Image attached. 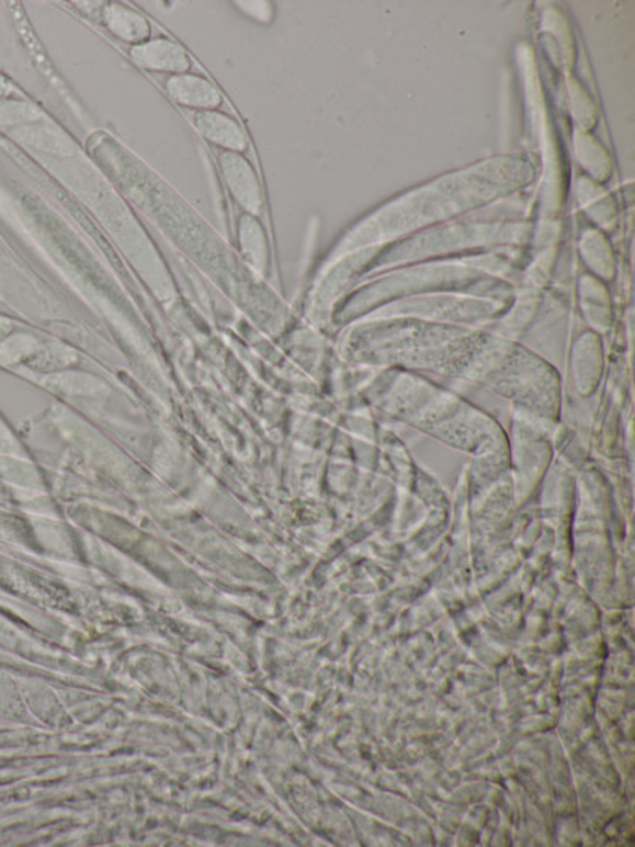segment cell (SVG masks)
<instances>
[{
	"label": "cell",
	"instance_id": "1",
	"mask_svg": "<svg viewBox=\"0 0 635 847\" xmlns=\"http://www.w3.org/2000/svg\"><path fill=\"white\" fill-rule=\"evenodd\" d=\"M134 63L148 70H158V72L177 74L188 72L190 69V58L186 52L175 42L169 38H155L144 44L134 45L131 49Z\"/></svg>",
	"mask_w": 635,
	"mask_h": 847
},
{
	"label": "cell",
	"instance_id": "2",
	"mask_svg": "<svg viewBox=\"0 0 635 847\" xmlns=\"http://www.w3.org/2000/svg\"><path fill=\"white\" fill-rule=\"evenodd\" d=\"M222 168L233 196L250 214H258L259 208H261V194H259L258 180L250 165L239 154L227 151L222 156Z\"/></svg>",
	"mask_w": 635,
	"mask_h": 847
},
{
	"label": "cell",
	"instance_id": "3",
	"mask_svg": "<svg viewBox=\"0 0 635 847\" xmlns=\"http://www.w3.org/2000/svg\"><path fill=\"white\" fill-rule=\"evenodd\" d=\"M166 90L180 105L199 109L201 112L215 110L222 104V95L211 81L193 74L184 72L170 77L167 80Z\"/></svg>",
	"mask_w": 635,
	"mask_h": 847
},
{
	"label": "cell",
	"instance_id": "4",
	"mask_svg": "<svg viewBox=\"0 0 635 847\" xmlns=\"http://www.w3.org/2000/svg\"><path fill=\"white\" fill-rule=\"evenodd\" d=\"M196 126L205 139L225 148L229 154H240L247 147L242 127L225 113L215 112V110L199 112Z\"/></svg>",
	"mask_w": 635,
	"mask_h": 847
},
{
	"label": "cell",
	"instance_id": "5",
	"mask_svg": "<svg viewBox=\"0 0 635 847\" xmlns=\"http://www.w3.org/2000/svg\"><path fill=\"white\" fill-rule=\"evenodd\" d=\"M104 20L112 34L131 44H144L150 37V24L136 10L122 3H110L105 7Z\"/></svg>",
	"mask_w": 635,
	"mask_h": 847
}]
</instances>
